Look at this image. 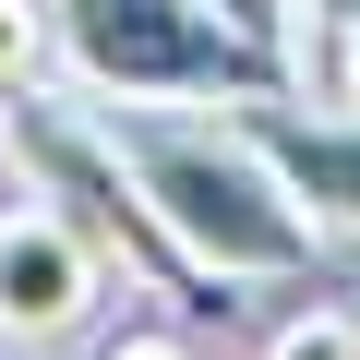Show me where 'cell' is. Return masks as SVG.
<instances>
[{
	"label": "cell",
	"instance_id": "obj_1",
	"mask_svg": "<svg viewBox=\"0 0 360 360\" xmlns=\"http://www.w3.org/2000/svg\"><path fill=\"white\" fill-rule=\"evenodd\" d=\"M120 144H132L156 217L180 229V252H193L205 276H229V288H276V276L312 264L324 217L288 193V168H276L240 120H144V108H120Z\"/></svg>",
	"mask_w": 360,
	"mask_h": 360
},
{
	"label": "cell",
	"instance_id": "obj_2",
	"mask_svg": "<svg viewBox=\"0 0 360 360\" xmlns=\"http://www.w3.org/2000/svg\"><path fill=\"white\" fill-rule=\"evenodd\" d=\"M13 168H25V193H49V205H60V217H72L144 300L193 312V324H229V276H205L193 252H180V229L156 217V193H144L120 120H96L84 84H72V96H49V84L13 96Z\"/></svg>",
	"mask_w": 360,
	"mask_h": 360
},
{
	"label": "cell",
	"instance_id": "obj_3",
	"mask_svg": "<svg viewBox=\"0 0 360 360\" xmlns=\"http://www.w3.org/2000/svg\"><path fill=\"white\" fill-rule=\"evenodd\" d=\"M49 25H60V72L96 108H252L300 84V60L240 37L217 0H49Z\"/></svg>",
	"mask_w": 360,
	"mask_h": 360
},
{
	"label": "cell",
	"instance_id": "obj_4",
	"mask_svg": "<svg viewBox=\"0 0 360 360\" xmlns=\"http://www.w3.org/2000/svg\"><path fill=\"white\" fill-rule=\"evenodd\" d=\"M108 300V252L49 205V193H13L0 205V348H72Z\"/></svg>",
	"mask_w": 360,
	"mask_h": 360
},
{
	"label": "cell",
	"instance_id": "obj_5",
	"mask_svg": "<svg viewBox=\"0 0 360 360\" xmlns=\"http://www.w3.org/2000/svg\"><path fill=\"white\" fill-rule=\"evenodd\" d=\"M240 132L288 168V193L324 217V229H360V108H300L288 84L240 108Z\"/></svg>",
	"mask_w": 360,
	"mask_h": 360
},
{
	"label": "cell",
	"instance_id": "obj_6",
	"mask_svg": "<svg viewBox=\"0 0 360 360\" xmlns=\"http://www.w3.org/2000/svg\"><path fill=\"white\" fill-rule=\"evenodd\" d=\"M49 60H60V25H49V0H0V96L49 84Z\"/></svg>",
	"mask_w": 360,
	"mask_h": 360
},
{
	"label": "cell",
	"instance_id": "obj_7",
	"mask_svg": "<svg viewBox=\"0 0 360 360\" xmlns=\"http://www.w3.org/2000/svg\"><path fill=\"white\" fill-rule=\"evenodd\" d=\"M264 360H360V312H300L264 336Z\"/></svg>",
	"mask_w": 360,
	"mask_h": 360
},
{
	"label": "cell",
	"instance_id": "obj_8",
	"mask_svg": "<svg viewBox=\"0 0 360 360\" xmlns=\"http://www.w3.org/2000/svg\"><path fill=\"white\" fill-rule=\"evenodd\" d=\"M312 25H324V72H336V96L360 108V0H324Z\"/></svg>",
	"mask_w": 360,
	"mask_h": 360
},
{
	"label": "cell",
	"instance_id": "obj_9",
	"mask_svg": "<svg viewBox=\"0 0 360 360\" xmlns=\"http://www.w3.org/2000/svg\"><path fill=\"white\" fill-rule=\"evenodd\" d=\"M217 13H229L240 37H264V49H288V60H300V0H217Z\"/></svg>",
	"mask_w": 360,
	"mask_h": 360
},
{
	"label": "cell",
	"instance_id": "obj_10",
	"mask_svg": "<svg viewBox=\"0 0 360 360\" xmlns=\"http://www.w3.org/2000/svg\"><path fill=\"white\" fill-rule=\"evenodd\" d=\"M96 360H193V348H180V336H168V324H132V336H108V348H96Z\"/></svg>",
	"mask_w": 360,
	"mask_h": 360
},
{
	"label": "cell",
	"instance_id": "obj_11",
	"mask_svg": "<svg viewBox=\"0 0 360 360\" xmlns=\"http://www.w3.org/2000/svg\"><path fill=\"white\" fill-rule=\"evenodd\" d=\"M0 156H13V96H0Z\"/></svg>",
	"mask_w": 360,
	"mask_h": 360
},
{
	"label": "cell",
	"instance_id": "obj_12",
	"mask_svg": "<svg viewBox=\"0 0 360 360\" xmlns=\"http://www.w3.org/2000/svg\"><path fill=\"white\" fill-rule=\"evenodd\" d=\"M312 13H324V0H312Z\"/></svg>",
	"mask_w": 360,
	"mask_h": 360
}]
</instances>
